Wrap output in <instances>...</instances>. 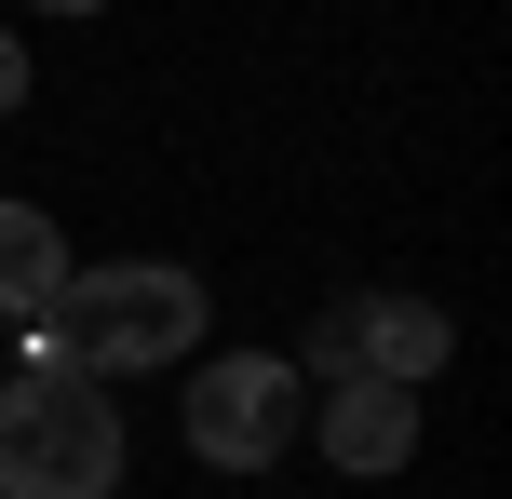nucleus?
Masks as SVG:
<instances>
[{
  "label": "nucleus",
  "mask_w": 512,
  "mask_h": 499,
  "mask_svg": "<svg viewBox=\"0 0 512 499\" xmlns=\"http://www.w3.org/2000/svg\"><path fill=\"white\" fill-rule=\"evenodd\" d=\"M203 338V284L176 257H122V270H68V284L27 311V351L41 365H95V378H135V365H189Z\"/></svg>",
  "instance_id": "f257e3e1"
},
{
  "label": "nucleus",
  "mask_w": 512,
  "mask_h": 499,
  "mask_svg": "<svg viewBox=\"0 0 512 499\" xmlns=\"http://www.w3.org/2000/svg\"><path fill=\"white\" fill-rule=\"evenodd\" d=\"M0 499H122V405L95 365L27 351L0 378Z\"/></svg>",
  "instance_id": "f03ea898"
},
{
  "label": "nucleus",
  "mask_w": 512,
  "mask_h": 499,
  "mask_svg": "<svg viewBox=\"0 0 512 499\" xmlns=\"http://www.w3.org/2000/svg\"><path fill=\"white\" fill-rule=\"evenodd\" d=\"M297 419H310V392H297L283 351H216V365L189 378V459H203V473H270V459L297 446Z\"/></svg>",
  "instance_id": "7ed1b4c3"
},
{
  "label": "nucleus",
  "mask_w": 512,
  "mask_h": 499,
  "mask_svg": "<svg viewBox=\"0 0 512 499\" xmlns=\"http://www.w3.org/2000/svg\"><path fill=\"white\" fill-rule=\"evenodd\" d=\"M445 351H459V324L432 311V297H351V311L324 324V378H445Z\"/></svg>",
  "instance_id": "20e7f679"
},
{
  "label": "nucleus",
  "mask_w": 512,
  "mask_h": 499,
  "mask_svg": "<svg viewBox=\"0 0 512 499\" xmlns=\"http://www.w3.org/2000/svg\"><path fill=\"white\" fill-rule=\"evenodd\" d=\"M297 432H324L337 473H405L418 459V392L405 378H324V419H297Z\"/></svg>",
  "instance_id": "39448f33"
},
{
  "label": "nucleus",
  "mask_w": 512,
  "mask_h": 499,
  "mask_svg": "<svg viewBox=\"0 0 512 499\" xmlns=\"http://www.w3.org/2000/svg\"><path fill=\"white\" fill-rule=\"evenodd\" d=\"M54 284H68V243H54V216H41V203H0V324H27Z\"/></svg>",
  "instance_id": "423d86ee"
},
{
  "label": "nucleus",
  "mask_w": 512,
  "mask_h": 499,
  "mask_svg": "<svg viewBox=\"0 0 512 499\" xmlns=\"http://www.w3.org/2000/svg\"><path fill=\"white\" fill-rule=\"evenodd\" d=\"M0 108H27V54L14 41H0Z\"/></svg>",
  "instance_id": "0eeeda50"
},
{
  "label": "nucleus",
  "mask_w": 512,
  "mask_h": 499,
  "mask_svg": "<svg viewBox=\"0 0 512 499\" xmlns=\"http://www.w3.org/2000/svg\"><path fill=\"white\" fill-rule=\"evenodd\" d=\"M41 14H108V0H41Z\"/></svg>",
  "instance_id": "6e6552de"
}]
</instances>
